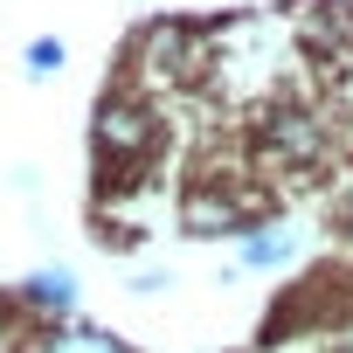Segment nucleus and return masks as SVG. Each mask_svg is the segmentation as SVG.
<instances>
[{
    "label": "nucleus",
    "mask_w": 353,
    "mask_h": 353,
    "mask_svg": "<svg viewBox=\"0 0 353 353\" xmlns=\"http://www.w3.org/2000/svg\"><path fill=\"white\" fill-rule=\"evenodd\" d=\"M145 132H152V125H145V111H139V104H125V97H111V104L97 111V145H104V152H139V145H145Z\"/></svg>",
    "instance_id": "1"
},
{
    "label": "nucleus",
    "mask_w": 353,
    "mask_h": 353,
    "mask_svg": "<svg viewBox=\"0 0 353 353\" xmlns=\"http://www.w3.org/2000/svg\"><path fill=\"white\" fill-rule=\"evenodd\" d=\"M28 353H132L118 332H104V325H49Z\"/></svg>",
    "instance_id": "2"
},
{
    "label": "nucleus",
    "mask_w": 353,
    "mask_h": 353,
    "mask_svg": "<svg viewBox=\"0 0 353 353\" xmlns=\"http://www.w3.org/2000/svg\"><path fill=\"white\" fill-rule=\"evenodd\" d=\"M21 298H28L35 312H49V319H56V312H70V305H77V277H70V270H35Z\"/></svg>",
    "instance_id": "3"
},
{
    "label": "nucleus",
    "mask_w": 353,
    "mask_h": 353,
    "mask_svg": "<svg viewBox=\"0 0 353 353\" xmlns=\"http://www.w3.org/2000/svg\"><path fill=\"white\" fill-rule=\"evenodd\" d=\"M188 229H194V236L243 229V208H236V201H222V194H194V201H188Z\"/></svg>",
    "instance_id": "4"
},
{
    "label": "nucleus",
    "mask_w": 353,
    "mask_h": 353,
    "mask_svg": "<svg viewBox=\"0 0 353 353\" xmlns=\"http://www.w3.org/2000/svg\"><path fill=\"white\" fill-rule=\"evenodd\" d=\"M284 256H291V229H250V236H243V263L270 270V263H284Z\"/></svg>",
    "instance_id": "5"
},
{
    "label": "nucleus",
    "mask_w": 353,
    "mask_h": 353,
    "mask_svg": "<svg viewBox=\"0 0 353 353\" xmlns=\"http://www.w3.org/2000/svg\"><path fill=\"white\" fill-rule=\"evenodd\" d=\"M28 70H35V77H56V70H63V42H56V35H35V42H28Z\"/></svg>",
    "instance_id": "6"
}]
</instances>
